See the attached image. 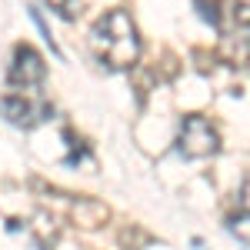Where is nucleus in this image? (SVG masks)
Wrapping results in <instances>:
<instances>
[{
  "instance_id": "obj_2",
  "label": "nucleus",
  "mask_w": 250,
  "mask_h": 250,
  "mask_svg": "<svg viewBox=\"0 0 250 250\" xmlns=\"http://www.w3.org/2000/svg\"><path fill=\"white\" fill-rule=\"evenodd\" d=\"M177 150L187 157V160H204L213 157L220 150V134L207 117L200 114H187L180 120V130H177Z\"/></svg>"
},
{
  "instance_id": "obj_3",
  "label": "nucleus",
  "mask_w": 250,
  "mask_h": 250,
  "mask_svg": "<svg viewBox=\"0 0 250 250\" xmlns=\"http://www.w3.org/2000/svg\"><path fill=\"white\" fill-rule=\"evenodd\" d=\"M0 114L7 117L14 127L30 130V127L43 124L47 117H54V107L43 97H37L34 90H17V94H7L0 100Z\"/></svg>"
},
{
  "instance_id": "obj_4",
  "label": "nucleus",
  "mask_w": 250,
  "mask_h": 250,
  "mask_svg": "<svg viewBox=\"0 0 250 250\" xmlns=\"http://www.w3.org/2000/svg\"><path fill=\"white\" fill-rule=\"evenodd\" d=\"M43 77H47V63H43V57H40L34 47L20 43L17 50H14L10 70H7L10 87H17V90H34V87L43 83Z\"/></svg>"
},
{
  "instance_id": "obj_5",
  "label": "nucleus",
  "mask_w": 250,
  "mask_h": 250,
  "mask_svg": "<svg viewBox=\"0 0 250 250\" xmlns=\"http://www.w3.org/2000/svg\"><path fill=\"white\" fill-rule=\"evenodd\" d=\"M54 10H60L63 17H74V0H47Z\"/></svg>"
},
{
  "instance_id": "obj_1",
  "label": "nucleus",
  "mask_w": 250,
  "mask_h": 250,
  "mask_svg": "<svg viewBox=\"0 0 250 250\" xmlns=\"http://www.w3.org/2000/svg\"><path fill=\"white\" fill-rule=\"evenodd\" d=\"M90 50L110 70H130L140 57V37H137V23L130 20V14L127 10L104 14L90 30Z\"/></svg>"
}]
</instances>
